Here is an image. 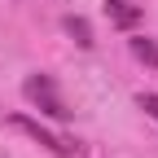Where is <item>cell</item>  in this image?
Returning <instances> with one entry per match:
<instances>
[{"label":"cell","mask_w":158,"mask_h":158,"mask_svg":"<svg viewBox=\"0 0 158 158\" xmlns=\"http://www.w3.org/2000/svg\"><path fill=\"white\" fill-rule=\"evenodd\" d=\"M136 106H141V110L154 118V123H158V92H141V101H136Z\"/></svg>","instance_id":"cell-6"},{"label":"cell","mask_w":158,"mask_h":158,"mask_svg":"<svg viewBox=\"0 0 158 158\" xmlns=\"http://www.w3.org/2000/svg\"><path fill=\"white\" fill-rule=\"evenodd\" d=\"M9 123H13L18 132H27L31 141H40L44 149H53V154H79V145L70 141V136H62V132H53V127H44V123H35V118H27V114H13Z\"/></svg>","instance_id":"cell-2"},{"label":"cell","mask_w":158,"mask_h":158,"mask_svg":"<svg viewBox=\"0 0 158 158\" xmlns=\"http://www.w3.org/2000/svg\"><path fill=\"white\" fill-rule=\"evenodd\" d=\"M106 13H110V22L123 27V31H132L141 22V5H132V0H106Z\"/></svg>","instance_id":"cell-3"},{"label":"cell","mask_w":158,"mask_h":158,"mask_svg":"<svg viewBox=\"0 0 158 158\" xmlns=\"http://www.w3.org/2000/svg\"><path fill=\"white\" fill-rule=\"evenodd\" d=\"M132 57L158 70V40H149V35H136V40H132Z\"/></svg>","instance_id":"cell-4"},{"label":"cell","mask_w":158,"mask_h":158,"mask_svg":"<svg viewBox=\"0 0 158 158\" xmlns=\"http://www.w3.org/2000/svg\"><path fill=\"white\" fill-rule=\"evenodd\" d=\"M62 27H66V35H75V44H79V48H92V27L84 22V18H75V13H70Z\"/></svg>","instance_id":"cell-5"},{"label":"cell","mask_w":158,"mask_h":158,"mask_svg":"<svg viewBox=\"0 0 158 158\" xmlns=\"http://www.w3.org/2000/svg\"><path fill=\"white\" fill-rule=\"evenodd\" d=\"M22 97L40 110V114H48V118H57V123H66V118L75 114L70 106H66V97L57 92V84H53V75H27V84H22Z\"/></svg>","instance_id":"cell-1"}]
</instances>
